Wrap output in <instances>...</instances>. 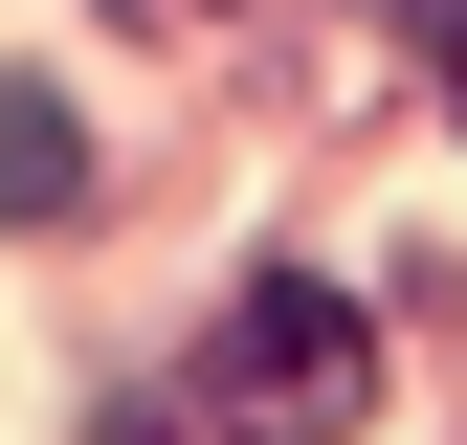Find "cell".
I'll list each match as a JSON object with an SVG mask.
<instances>
[{"label": "cell", "instance_id": "1", "mask_svg": "<svg viewBox=\"0 0 467 445\" xmlns=\"http://www.w3.org/2000/svg\"><path fill=\"white\" fill-rule=\"evenodd\" d=\"M357 378H379V334H357L334 267H267V290H223V334H201V423L223 445H334Z\"/></svg>", "mask_w": 467, "mask_h": 445}, {"label": "cell", "instance_id": "3", "mask_svg": "<svg viewBox=\"0 0 467 445\" xmlns=\"http://www.w3.org/2000/svg\"><path fill=\"white\" fill-rule=\"evenodd\" d=\"M400 45H423V67H467V0H400Z\"/></svg>", "mask_w": 467, "mask_h": 445}, {"label": "cell", "instance_id": "2", "mask_svg": "<svg viewBox=\"0 0 467 445\" xmlns=\"http://www.w3.org/2000/svg\"><path fill=\"white\" fill-rule=\"evenodd\" d=\"M67 179H89V134H67V111L23 89V111H0V201H67Z\"/></svg>", "mask_w": 467, "mask_h": 445}]
</instances>
